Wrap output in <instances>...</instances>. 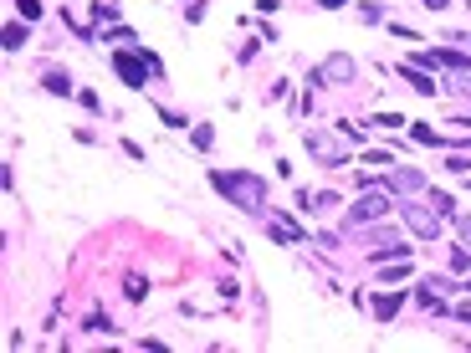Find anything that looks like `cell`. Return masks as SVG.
I'll list each match as a JSON object with an SVG mask.
<instances>
[{
    "label": "cell",
    "mask_w": 471,
    "mask_h": 353,
    "mask_svg": "<svg viewBox=\"0 0 471 353\" xmlns=\"http://www.w3.org/2000/svg\"><path fill=\"white\" fill-rule=\"evenodd\" d=\"M210 185H216L221 195H231V205H241L251 215L267 210V180H256V174H246V169H216Z\"/></svg>",
    "instance_id": "cell-1"
},
{
    "label": "cell",
    "mask_w": 471,
    "mask_h": 353,
    "mask_svg": "<svg viewBox=\"0 0 471 353\" xmlns=\"http://www.w3.org/2000/svg\"><path fill=\"white\" fill-rule=\"evenodd\" d=\"M303 144H308V154L318 164H328V169H338V164H349V144H338L333 134H323V128H308L303 134Z\"/></svg>",
    "instance_id": "cell-2"
},
{
    "label": "cell",
    "mask_w": 471,
    "mask_h": 353,
    "mask_svg": "<svg viewBox=\"0 0 471 353\" xmlns=\"http://www.w3.org/2000/svg\"><path fill=\"white\" fill-rule=\"evenodd\" d=\"M113 67H118V77H123L128 87H144L149 72H159V62H154V57H139V52H118Z\"/></svg>",
    "instance_id": "cell-3"
},
{
    "label": "cell",
    "mask_w": 471,
    "mask_h": 353,
    "mask_svg": "<svg viewBox=\"0 0 471 353\" xmlns=\"http://www.w3.org/2000/svg\"><path fill=\"white\" fill-rule=\"evenodd\" d=\"M400 215H405V226H410L420 241H441V215H436V210H425V205H400Z\"/></svg>",
    "instance_id": "cell-4"
},
{
    "label": "cell",
    "mask_w": 471,
    "mask_h": 353,
    "mask_svg": "<svg viewBox=\"0 0 471 353\" xmlns=\"http://www.w3.org/2000/svg\"><path fill=\"white\" fill-rule=\"evenodd\" d=\"M354 72H359V67H354V57H344V52H333V57L323 62V67L313 72V82H354Z\"/></svg>",
    "instance_id": "cell-5"
},
{
    "label": "cell",
    "mask_w": 471,
    "mask_h": 353,
    "mask_svg": "<svg viewBox=\"0 0 471 353\" xmlns=\"http://www.w3.org/2000/svg\"><path fill=\"white\" fill-rule=\"evenodd\" d=\"M384 210H390V200H384V195H364L359 205H349V226H369V220H379Z\"/></svg>",
    "instance_id": "cell-6"
},
{
    "label": "cell",
    "mask_w": 471,
    "mask_h": 353,
    "mask_svg": "<svg viewBox=\"0 0 471 353\" xmlns=\"http://www.w3.org/2000/svg\"><path fill=\"white\" fill-rule=\"evenodd\" d=\"M415 67H456V72H471V57H461V52H420Z\"/></svg>",
    "instance_id": "cell-7"
},
{
    "label": "cell",
    "mask_w": 471,
    "mask_h": 353,
    "mask_svg": "<svg viewBox=\"0 0 471 353\" xmlns=\"http://www.w3.org/2000/svg\"><path fill=\"white\" fill-rule=\"evenodd\" d=\"M384 185L400 190V195H415V190H425V174L420 169H390V174H384Z\"/></svg>",
    "instance_id": "cell-8"
},
{
    "label": "cell",
    "mask_w": 471,
    "mask_h": 353,
    "mask_svg": "<svg viewBox=\"0 0 471 353\" xmlns=\"http://www.w3.org/2000/svg\"><path fill=\"white\" fill-rule=\"evenodd\" d=\"M267 226H272V236L282 241V246H303V231H297L287 215H267Z\"/></svg>",
    "instance_id": "cell-9"
},
{
    "label": "cell",
    "mask_w": 471,
    "mask_h": 353,
    "mask_svg": "<svg viewBox=\"0 0 471 353\" xmlns=\"http://www.w3.org/2000/svg\"><path fill=\"white\" fill-rule=\"evenodd\" d=\"M400 72H405V82H410L420 98H436V77H425V72L415 67V62H400Z\"/></svg>",
    "instance_id": "cell-10"
},
{
    "label": "cell",
    "mask_w": 471,
    "mask_h": 353,
    "mask_svg": "<svg viewBox=\"0 0 471 353\" xmlns=\"http://www.w3.org/2000/svg\"><path fill=\"white\" fill-rule=\"evenodd\" d=\"M395 313H400V292H384V297H374V318H379V323H390Z\"/></svg>",
    "instance_id": "cell-11"
},
{
    "label": "cell",
    "mask_w": 471,
    "mask_h": 353,
    "mask_svg": "<svg viewBox=\"0 0 471 353\" xmlns=\"http://www.w3.org/2000/svg\"><path fill=\"white\" fill-rule=\"evenodd\" d=\"M26 41H31V31H26V26H6V41H0V47H6V52H21Z\"/></svg>",
    "instance_id": "cell-12"
},
{
    "label": "cell",
    "mask_w": 471,
    "mask_h": 353,
    "mask_svg": "<svg viewBox=\"0 0 471 353\" xmlns=\"http://www.w3.org/2000/svg\"><path fill=\"white\" fill-rule=\"evenodd\" d=\"M47 93H62V98H67V93H72V77H67V72H47Z\"/></svg>",
    "instance_id": "cell-13"
},
{
    "label": "cell",
    "mask_w": 471,
    "mask_h": 353,
    "mask_svg": "<svg viewBox=\"0 0 471 353\" xmlns=\"http://www.w3.org/2000/svg\"><path fill=\"white\" fill-rule=\"evenodd\" d=\"M123 292L134 297V302H144V297H149V282H144V277H128V287H123Z\"/></svg>",
    "instance_id": "cell-14"
},
{
    "label": "cell",
    "mask_w": 471,
    "mask_h": 353,
    "mask_svg": "<svg viewBox=\"0 0 471 353\" xmlns=\"http://www.w3.org/2000/svg\"><path fill=\"white\" fill-rule=\"evenodd\" d=\"M415 297H420V307H431V313H446V302H441V297L431 292V287H420V292H415Z\"/></svg>",
    "instance_id": "cell-15"
},
{
    "label": "cell",
    "mask_w": 471,
    "mask_h": 353,
    "mask_svg": "<svg viewBox=\"0 0 471 353\" xmlns=\"http://www.w3.org/2000/svg\"><path fill=\"white\" fill-rule=\"evenodd\" d=\"M210 144H216V128H210V123H195V149H210Z\"/></svg>",
    "instance_id": "cell-16"
},
{
    "label": "cell",
    "mask_w": 471,
    "mask_h": 353,
    "mask_svg": "<svg viewBox=\"0 0 471 353\" xmlns=\"http://www.w3.org/2000/svg\"><path fill=\"white\" fill-rule=\"evenodd\" d=\"M88 328H93V333H113V323H108V313H93V318H88Z\"/></svg>",
    "instance_id": "cell-17"
},
{
    "label": "cell",
    "mask_w": 471,
    "mask_h": 353,
    "mask_svg": "<svg viewBox=\"0 0 471 353\" xmlns=\"http://www.w3.org/2000/svg\"><path fill=\"white\" fill-rule=\"evenodd\" d=\"M93 16H98V21H113V16H118V6H113V0H98Z\"/></svg>",
    "instance_id": "cell-18"
},
{
    "label": "cell",
    "mask_w": 471,
    "mask_h": 353,
    "mask_svg": "<svg viewBox=\"0 0 471 353\" xmlns=\"http://www.w3.org/2000/svg\"><path fill=\"white\" fill-rule=\"evenodd\" d=\"M431 210H436V215H451V200H446L441 190H431Z\"/></svg>",
    "instance_id": "cell-19"
},
{
    "label": "cell",
    "mask_w": 471,
    "mask_h": 353,
    "mask_svg": "<svg viewBox=\"0 0 471 353\" xmlns=\"http://www.w3.org/2000/svg\"><path fill=\"white\" fill-rule=\"evenodd\" d=\"M21 16H26V21H36V16H41V6H36V0H21Z\"/></svg>",
    "instance_id": "cell-20"
},
{
    "label": "cell",
    "mask_w": 471,
    "mask_h": 353,
    "mask_svg": "<svg viewBox=\"0 0 471 353\" xmlns=\"http://www.w3.org/2000/svg\"><path fill=\"white\" fill-rule=\"evenodd\" d=\"M420 6H425V11H446L451 0H420Z\"/></svg>",
    "instance_id": "cell-21"
},
{
    "label": "cell",
    "mask_w": 471,
    "mask_h": 353,
    "mask_svg": "<svg viewBox=\"0 0 471 353\" xmlns=\"http://www.w3.org/2000/svg\"><path fill=\"white\" fill-rule=\"evenodd\" d=\"M461 236H466V246H471V215H466V220H461Z\"/></svg>",
    "instance_id": "cell-22"
},
{
    "label": "cell",
    "mask_w": 471,
    "mask_h": 353,
    "mask_svg": "<svg viewBox=\"0 0 471 353\" xmlns=\"http://www.w3.org/2000/svg\"><path fill=\"white\" fill-rule=\"evenodd\" d=\"M318 6H323V11H338V6H344V0H318Z\"/></svg>",
    "instance_id": "cell-23"
},
{
    "label": "cell",
    "mask_w": 471,
    "mask_h": 353,
    "mask_svg": "<svg viewBox=\"0 0 471 353\" xmlns=\"http://www.w3.org/2000/svg\"><path fill=\"white\" fill-rule=\"evenodd\" d=\"M461 318H466V323H471V302H466V307H461Z\"/></svg>",
    "instance_id": "cell-24"
}]
</instances>
